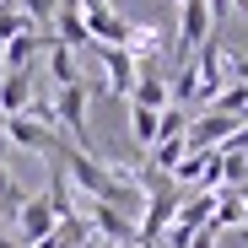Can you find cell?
Wrapping results in <instances>:
<instances>
[{
	"label": "cell",
	"instance_id": "6da1fadb",
	"mask_svg": "<svg viewBox=\"0 0 248 248\" xmlns=\"http://www.w3.org/2000/svg\"><path fill=\"white\" fill-rule=\"evenodd\" d=\"M60 227H65V221L54 216L49 194H27V205L16 211V243H22V248H38V243H49Z\"/></svg>",
	"mask_w": 248,
	"mask_h": 248
},
{
	"label": "cell",
	"instance_id": "7a4b0ae2",
	"mask_svg": "<svg viewBox=\"0 0 248 248\" xmlns=\"http://www.w3.org/2000/svg\"><path fill=\"white\" fill-rule=\"evenodd\" d=\"M211 32H216L211 6H205V0H184L178 6V60H194L205 44H211Z\"/></svg>",
	"mask_w": 248,
	"mask_h": 248
},
{
	"label": "cell",
	"instance_id": "3957f363",
	"mask_svg": "<svg viewBox=\"0 0 248 248\" xmlns=\"http://www.w3.org/2000/svg\"><path fill=\"white\" fill-rule=\"evenodd\" d=\"M130 103H135V108H151V113L173 108V97H168V76L151 70V65H140V70H135V87H130Z\"/></svg>",
	"mask_w": 248,
	"mask_h": 248
},
{
	"label": "cell",
	"instance_id": "277c9868",
	"mask_svg": "<svg viewBox=\"0 0 248 248\" xmlns=\"http://www.w3.org/2000/svg\"><path fill=\"white\" fill-rule=\"evenodd\" d=\"M92 221H97V237H108L113 248H124V243H140L135 237V221L119 211V205H103V200H92Z\"/></svg>",
	"mask_w": 248,
	"mask_h": 248
},
{
	"label": "cell",
	"instance_id": "5b68a950",
	"mask_svg": "<svg viewBox=\"0 0 248 248\" xmlns=\"http://www.w3.org/2000/svg\"><path fill=\"white\" fill-rule=\"evenodd\" d=\"M32 108V70H6L0 76V119Z\"/></svg>",
	"mask_w": 248,
	"mask_h": 248
},
{
	"label": "cell",
	"instance_id": "8992f818",
	"mask_svg": "<svg viewBox=\"0 0 248 248\" xmlns=\"http://www.w3.org/2000/svg\"><path fill=\"white\" fill-rule=\"evenodd\" d=\"M92 54H97V65L108 70V87H113V97L135 87V54H124V49H108V44H92Z\"/></svg>",
	"mask_w": 248,
	"mask_h": 248
},
{
	"label": "cell",
	"instance_id": "52a82bcc",
	"mask_svg": "<svg viewBox=\"0 0 248 248\" xmlns=\"http://www.w3.org/2000/svg\"><path fill=\"white\" fill-rule=\"evenodd\" d=\"M156 124H162V113H151V108H135V103H130V135H135V146H140V151H151V146H156Z\"/></svg>",
	"mask_w": 248,
	"mask_h": 248
},
{
	"label": "cell",
	"instance_id": "ba28073f",
	"mask_svg": "<svg viewBox=\"0 0 248 248\" xmlns=\"http://www.w3.org/2000/svg\"><path fill=\"white\" fill-rule=\"evenodd\" d=\"M27 205V189L11 178V168H6V156H0V211H22Z\"/></svg>",
	"mask_w": 248,
	"mask_h": 248
},
{
	"label": "cell",
	"instance_id": "9c48e42d",
	"mask_svg": "<svg viewBox=\"0 0 248 248\" xmlns=\"http://www.w3.org/2000/svg\"><path fill=\"white\" fill-rule=\"evenodd\" d=\"M49 70H54V81H60V87L81 81V70H76V54H70V49H60V44H49Z\"/></svg>",
	"mask_w": 248,
	"mask_h": 248
},
{
	"label": "cell",
	"instance_id": "30bf717a",
	"mask_svg": "<svg viewBox=\"0 0 248 248\" xmlns=\"http://www.w3.org/2000/svg\"><path fill=\"white\" fill-rule=\"evenodd\" d=\"M32 22H27V11L16 6V0H6V6H0V44H11L16 32H27Z\"/></svg>",
	"mask_w": 248,
	"mask_h": 248
},
{
	"label": "cell",
	"instance_id": "8fae6325",
	"mask_svg": "<svg viewBox=\"0 0 248 248\" xmlns=\"http://www.w3.org/2000/svg\"><path fill=\"white\" fill-rule=\"evenodd\" d=\"M76 248H113V243H108V237H81Z\"/></svg>",
	"mask_w": 248,
	"mask_h": 248
},
{
	"label": "cell",
	"instance_id": "7c38bea8",
	"mask_svg": "<svg viewBox=\"0 0 248 248\" xmlns=\"http://www.w3.org/2000/svg\"><path fill=\"white\" fill-rule=\"evenodd\" d=\"M76 6H81V11H97V6H108V0H76Z\"/></svg>",
	"mask_w": 248,
	"mask_h": 248
},
{
	"label": "cell",
	"instance_id": "4fadbf2b",
	"mask_svg": "<svg viewBox=\"0 0 248 248\" xmlns=\"http://www.w3.org/2000/svg\"><path fill=\"white\" fill-rule=\"evenodd\" d=\"M124 248H146V243H124Z\"/></svg>",
	"mask_w": 248,
	"mask_h": 248
},
{
	"label": "cell",
	"instance_id": "5bb4252c",
	"mask_svg": "<svg viewBox=\"0 0 248 248\" xmlns=\"http://www.w3.org/2000/svg\"><path fill=\"white\" fill-rule=\"evenodd\" d=\"M0 6H6V0H0Z\"/></svg>",
	"mask_w": 248,
	"mask_h": 248
},
{
	"label": "cell",
	"instance_id": "9a60e30c",
	"mask_svg": "<svg viewBox=\"0 0 248 248\" xmlns=\"http://www.w3.org/2000/svg\"><path fill=\"white\" fill-rule=\"evenodd\" d=\"M0 221H6V216H0Z\"/></svg>",
	"mask_w": 248,
	"mask_h": 248
},
{
	"label": "cell",
	"instance_id": "2e32d148",
	"mask_svg": "<svg viewBox=\"0 0 248 248\" xmlns=\"http://www.w3.org/2000/svg\"><path fill=\"white\" fill-rule=\"evenodd\" d=\"M178 6H184V0H178Z\"/></svg>",
	"mask_w": 248,
	"mask_h": 248
},
{
	"label": "cell",
	"instance_id": "e0dca14e",
	"mask_svg": "<svg viewBox=\"0 0 248 248\" xmlns=\"http://www.w3.org/2000/svg\"><path fill=\"white\" fill-rule=\"evenodd\" d=\"M243 119H248V113H243Z\"/></svg>",
	"mask_w": 248,
	"mask_h": 248
}]
</instances>
